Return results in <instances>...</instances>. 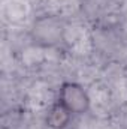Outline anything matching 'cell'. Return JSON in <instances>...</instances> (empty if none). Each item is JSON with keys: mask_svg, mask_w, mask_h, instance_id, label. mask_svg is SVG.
<instances>
[{"mask_svg": "<svg viewBox=\"0 0 127 129\" xmlns=\"http://www.w3.org/2000/svg\"><path fill=\"white\" fill-rule=\"evenodd\" d=\"M70 117H72V113L63 104H60L57 101L54 105L49 107V110L45 116V123L51 129H64L70 123Z\"/></svg>", "mask_w": 127, "mask_h": 129, "instance_id": "obj_3", "label": "cell"}, {"mask_svg": "<svg viewBox=\"0 0 127 129\" xmlns=\"http://www.w3.org/2000/svg\"><path fill=\"white\" fill-rule=\"evenodd\" d=\"M58 102L63 104L72 114H84L90 110V96L87 90L73 81H66L60 86Z\"/></svg>", "mask_w": 127, "mask_h": 129, "instance_id": "obj_2", "label": "cell"}, {"mask_svg": "<svg viewBox=\"0 0 127 129\" xmlns=\"http://www.w3.org/2000/svg\"><path fill=\"white\" fill-rule=\"evenodd\" d=\"M66 35V24L63 18L57 15H42L37 17L32 24L30 36L32 41L45 48H52L60 45L64 41Z\"/></svg>", "mask_w": 127, "mask_h": 129, "instance_id": "obj_1", "label": "cell"}]
</instances>
